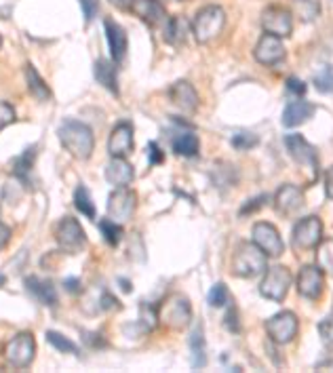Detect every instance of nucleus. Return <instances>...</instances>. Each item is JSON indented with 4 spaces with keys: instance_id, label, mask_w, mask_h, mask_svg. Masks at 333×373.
I'll use <instances>...</instances> for the list:
<instances>
[{
    "instance_id": "nucleus-1",
    "label": "nucleus",
    "mask_w": 333,
    "mask_h": 373,
    "mask_svg": "<svg viewBox=\"0 0 333 373\" xmlns=\"http://www.w3.org/2000/svg\"><path fill=\"white\" fill-rule=\"evenodd\" d=\"M57 138L61 142V146L78 161H89L95 148V138L89 124L76 120V118H68L59 124L57 129Z\"/></svg>"
},
{
    "instance_id": "nucleus-2",
    "label": "nucleus",
    "mask_w": 333,
    "mask_h": 373,
    "mask_svg": "<svg viewBox=\"0 0 333 373\" xmlns=\"http://www.w3.org/2000/svg\"><path fill=\"white\" fill-rule=\"evenodd\" d=\"M268 270V256L256 242H241L232 256V275L241 279H256Z\"/></svg>"
},
{
    "instance_id": "nucleus-3",
    "label": "nucleus",
    "mask_w": 333,
    "mask_h": 373,
    "mask_svg": "<svg viewBox=\"0 0 333 373\" xmlns=\"http://www.w3.org/2000/svg\"><path fill=\"white\" fill-rule=\"evenodd\" d=\"M226 26V11L217 7V5H209L202 7L192 22V34L200 45H207L211 41H215L221 30Z\"/></svg>"
},
{
    "instance_id": "nucleus-4",
    "label": "nucleus",
    "mask_w": 333,
    "mask_h": 373,
    "mask_svg": "<svg viewBox=\"0 0 333 373\" xmlns=\"http://www.w3.org/2000/svg\"><path fill=\"white\" fill-rule=\"evenodd\" d=\"M158 321H163L167 327L179 331L190 325L192 321V306L190 300L182 293H171L161 306H158Z\"/></svg>"
},
{
    "instance_id": "nucleus-5",
    "label": "nucleus",
    "mask_w": 333,
    "mask_h": 373,
    "mask_svg": "<svg viewBox=\"0 0 333 373\" xmlns=\"http://www.w3.org/2000/svg\"><path fill=\"white\" fill-rule=\"evenodd\" d=\"M285 146H287L289 156L299 167H304L310 173V182H314L318 177V171H320L318 169V152H316V148L308 140H304L302 136H297V133L287 136L285 138Z\"/></svg>"
},
{
    "instance_id": "nucleus-6",
    "label": "nucleus",
    "mask_w": 333,
    "mask_h": 373,
    "mask_svg": "<svg viewBox=\"0 0 333 373\" xmlns=\"http://www.w3.org/2000/svg\"><path fill=\"white\" fill-rule=\"evenodd\" d=\"M36 354V342L30 331H22L15 337H11L5 346V358L11 367L24 369L34 360Z\"/></svg>"
},
{
    "instance_id": "nucleus-7",
    "label": "nucleus",
    "mask_w": 333,
    "mask_h": 373,
    "mask_svg": "<svg viewBox=\"0 0 333 373\" xmlns=\"http://www.w3.org/2000/svg\"><path fill=\"white\" fill-rule=\"evenodd\" d=\"M55 238H57V244L68 254H78L80 249L87 244V234H84L82 226L70 215H66L57 221Z\"/></svg>"
},
{
    "instance_id": "nucleus-8",
    "label": "nucleus",
    "mask_w": 333,
    "mask_h": 373,
    "mask_svg": "<svg viewBox=\"0 0 333 373\" xmlns=\"http://www.w3.org/2000/svg\"><path fill=\"white\" fill-rule=\"evenodd\" d=\"M291 272L285 266H272L264 272V281L260 285V293L272 302H283L291 287Z\"/></svg>"
},
{
    "instance_id": "nucleus-9",
    "label": "nucleus",
    "mask_w": 333,
    "mask_h": 373,
    "mask_svg": "<svg viewBox=\"0 0 333 373\" xmlns=\"http://www.w3.org/2000/svg\"><path fill=\"white\" fill-rule=\"evenodd\" d=\"M297 329H299V321L289 310H283V312H279V314H274L266 321V333L279 346L293 342L295 335H297Z\"/></svg>"
},
{
    "instance_id": "nucleus-10",
    "label": "nucleus",
    "mask_w": 333,
    "mask_h": 373,
    "mask_svg": "<svg viewBox=\"0 0 333 373\" xmlns=\"http://www.w3.org/2000/svg\"><path fill=\"white\" fill-rule=\"evenodd\" d=\"M320 240H323V221L318 217L310 215L295 224L291 242L297 251H310Z\"/></svg>"
},
{
    "instance_id": "nucleus-11",
    "label": "nucleus",
    "mask_w": 333,
    "mask_h": 373,
    "mask_svg": "<svg viewBox=\"0 0 333 373\" xmlns=\"http://www.w3.org/2000/svg\"><path fill=\"white\" fill-rule=\"evenodd\" d=\"M135 192H131L127 186L123 188H117L112 194L108 196V217L114 219L117 224H127L133 213H135Z\"/></svg>"
},
{
    "instance_id": "nucleus-12",
    "label": "nucleus",
    "mask_w": 333,
    "mask_h": 373,
    "mask_svg": "<svg viewBox=\"0 0 333 373\" xmlns=\"http://www.w3.org/2000/svg\"><path fill=\"white\" fill-rule=\"evenodd\" d=\"M253 242L268 258H281L285 254V242L281 238V232L268 221H258L253 226Z\"/></svg>"
},
{
    "instance_id": "nucleus-13",
    "label": "nucleus",
    "mask_w": 333,
    "mask_h": 373,
    "mask_svg": "<svg viewBox=\"0 0 333 373\" xmlns=\"http://www.w3.org/2000/svg\"><path fill=\"white\" fill-rule=\"evenodd\" d=\"M262 26L266 34L279 36V38H287L293 32V17L285 7H268L262 11Z\"/></svg>"
},
{
    "instance_id": "nucleus-14",
    "label": "nucleus",
    "mask_w": 333,
    "mask_h": 373,
    "mask_svg": "<svg viewBox=\"0 0 333 373\" xmlns=\"http://www.w3.org/2000/svg\"><path fill=\"white\" fill-rule=\"evenodd\" d=\"M133 124L123 120L119 122L117 127L110 133V140H108V152L110 156H121L125 159L127 154L133 152V146H135V140H133Z\"/></svg>"
},
{
    "instance_id": "nucleus-15",
    "label": "nucleus",
    "mask_w": 333,
    "mask_h": 373,
    "mask_svg": "<svg viewBox=\"0 0 333 373\" xmlns=\"http://www.w3.org/2000/svg\"><path fill=\"white\" fill-rule=\"evenodd\" d=\"M253 57L256 61H260L262 66H276L285 59V45L283 38L272 36V34H264L256 49H253Z\"/></svg>"
},
{
    "instance_id": "nucleus-16",
    "label": "nucleus",
    "mask_w": 333,
    "mask_h": 373,
    "mask_svg": "<svg viewBox=\"0 0 333 373\" xmlns=\"http://www.w3.org/2000/svg\"><path fill=\"white\" fill-rule=\"evenodd\" d=\"M325 289V272L318 266H304L297 275V291L308 300H318Z\"/></svg>"
},
{
    "instance_id": "nucleus-17",
    "label": "nucleus",
    "mask_w": 333,
    "mask_h": 373,
    "mask_svg": "<svg viewBox=\"0 0 333 373\" xmlns=\"http://www.w3.org/2000/svg\"><path fill=\"white\" fill-rule=\"evenodd\" d=\"M103 30H105V38H108V47H110V55L117 64H121L127 55L129 49V41H127V32L121 24H117L114 20L105 17L103 20Z\"/></svg>"
},
{
    "instance_id": "nucleus-18",
    "label": "nucleus",
    "mask_w": 333,
    "mask_h": 373,
    "mask_svg": "<svg viewBox=\"0 0 333 373\" xmlns=\"http://www.w3.org/2000/svg\"><path fill=\"white\" fill-rule=\"evenodd\" d=\"M304 207V194L297 186L293 184H285L276 190L274 194V209L281 215H293L295 211H299Z\"/></svg>"
},
{
    "instance_id": "nucleus-19",
    "label": "nucleus",
    "mask_w": 333,
    "mask_h": 373,
    "mask_svg": "<svg viewBox=\"0 0 333 373\" xmlns=\"http://www.w3.org/2000/svg\"><path fill=\"white\" fill-rule=\"evenodd\" d=\"M169 99L173 101V105H177L186 114H192L198 108V93L188 80H177L169 89Z\"/></svg>"
},
{
    "instance_id": "nucleus-20",
    "label": "nucleus",
    "mask_w": 333,
    "mask_h": 373,
    "mask_svg": "<svg viewBox=\"0 0 333 373\" xmlns=\"http://www.w3.org/2000/svg\"><path fill=\"white\" fill-rule=\"evenodd\" d=\"M129 9L150 26H158L167 22V9L163 7L161 0H133Z\"/></svg>"
},
{
    "instance_id": "nucleus-21",
    "label": "nucleus",
    "mask_w": 333,
    "mask_h": 373,
    "mask_svg": "<svg viewBox=\"0 0 333 373\" xmlns=\"http://www.w3.org/2000/svg\"><path fill=\"white\" fill-rule=\"evenodd\" d=\"M316 108L314 103L310 101H304V99H295V101H289L285 112H283V127H299V124H304L306 120H310L314 116Z\"/></svg>"
},
{
    "instance_id": "nucleus-22",
    "label": "nucleus",
    "mask_w": 333,
    "mask_h": 373,
    "mask_svg": "<svg viewBox=\"0 0 333 373\" xmlns=\"http://www.w3.org/2000/svg\"><path fill=\"white\" fill-rule=\"evenodd\" d=\"M133 177H135V173H133V167L127 163V159L112 156V161H110L105 167V180L117 188L129 186L133 182Z\"/></svg>"
},
{
    "instance_id": "nucleus-23",
    "label": "nucleus",
    "mask_w": 333,
    "mask_h": 373,
    "mask_svg": "<svg viewBox=\"0 0 333 373\" xmlns=\"http://www.w3.org/2000/svg\"><path fill=\"white\" fill-rule=\"evenodd\" d=\"M95 78L97 82L108 89L112 95H119V70H117V64L114 61H110V59H97L95 61Z\"/></svg>"
},
{
    "instance_id": "nucleus-24",
    "label": "nucleus",
    "mask_w": 333,
    "mask_h": 373,
    "mask_svg": "<svg viewBox=\"0 0 333 373\" xmlns=\"http://www.w3.org/2000/svg\"><path fill=\"white\" fill-rule=\"evenodd\" d=\"M26 287L43 306H51V308L57 306V291H55L51 281H45V279H38V277H28Z\"/></svg>"
},
{
    "instance_id": "nucleus-25",
    "label": "nucleus",
    "mask_w": 333,
    "mask_h": 373,
    "mask_svg": "<svg viewBox=\"0 0 333 373\" xmlns=\"http://www.w3.org/2000/svg\"><path fill=\"white\" fill-rule=\"evenodd\" d=\"M190 28H192V26L188 24L186 17L175 15V17H171V20L167 22L163 38H165V43H169L171 47H182V45H186V41H188Z\"/></svg>"
},
{
    "instance_id": "nucleus-26",
    "label": "nucleus",
    "mask_w": 333,
    "mask_h": 373,
    "mask_svg": "<svg viewBox=\"0 0 333 373\" xmlns=\"http://www.w3.org/2000/svg\"><path fill=\"white\" fill-rule=\"evenodd\" d=\"M36 146H30L24 150V154H20L15 161H13V173L15 177L24 184V186H30V171L34 167V159H36Z\"/></svg>"
},
{
    "instance_id": "nucleus-27",
    "label": "nucleus",
    "mask_w": 333,
    "mask_h": 373,
    "mask_svg": "<svg viewBox=\"0 0 333 373\" xmlns=\"http://www.w3.org/2000/svg\"><path fill=\"white\" fill-rule=\"evenodd\" d=\"M190 354H192V367L200 369L207 365V342H205V331L202 325L196 327L190 335Z\"/></svg>"
},
{
    "instance_id": "nucleus-28",
    "label": "nucleus",
    "mask_w": 333,
    "mask_h": 373,
    "mask_svg": "<svg viewBox=\"0 0 333 373\" xmlns=\"http://www.w3.org/2000/svg\"><path fill=\"white\" fill-rule=\"evenodd\" d=\"M26 80H28V89L30 93L38 99V101H49L51 99V89L45 82V78L38 74V70L30 64L26 66Z\"/></svg>"
},
{
    "instance_id": "nucleus-29",
    "label": "nucleus",
    "mask_w": 333,
    "mask_h": 373,
    "mask_svg": "<svg viewBox=\"0 0 333 373\" xmlns=\"http://www.w3.org/2000/svg\"><path fill=\"white\" fill-rule=\"evenodd\" d=\"M314 249H316V266L325 275L333 277V238H323Z\"/></svg>"
},
{
    "instance_id": "nucleus-30",
    "label": "nucleus",
    "mask_w": 333,
    "mask_h": 373,
    "mask_svg": "<svg viewBox=\"0 0 333 373\" xmlns=\"http://www.w3.org/2000/svg\"><path fill=\"white\" fill-rule=\"evenodd\" d=\"M198 148H200V142L194 133H179L175 140H173V152L177 156H186V159H192L198 154Z\"/></svg>"
},
{
    "instance_id": "nucleus-31",
    "label": "nucleus",
    "mask_w": 333,
    "mask_h": 373,
    "mask_svg": "<svg viewBox=\"0 0 333 373\" xmlns=\"http://www.w3.org/2000/svg\"><path fill=\"white\" fill-rule=\"evenodd\" d=\"M99 230H101V234H103V238H105L108 244L117 247L123 240V226L117 224L114 219H110V217L99 219Z\"/></svg>"
},
{
    "instance_id": "nucleus-32",
    "label": "nucleus",
    "mask_w": 333,
    "mask_h": 373,
    "mask_svg": "<svg viewBox=\"0 0 333 373\" xmlns=\"http://www.w3.org/2000/svg\"><path fill=\"white\" fill-rule=\"evenodd\" d=\"M74 207L89 219H95V205L91 200V194L84 186H78L74 192Z\"/></svg>"
},
{
    "instance_id": "nucleus-33",
    "label": "nucleus",
    "mask_w": 333,
    "mask_h": 373,
    "mask_svg": "<svg viewBox=\"0 0 333 373\" xmlns=\"http://www.w3.org/2000/svg\"><path fill=\"white\" fill-rule=\"evenodd\" d=\"M293 13L302 22H312L320 13V7L316 0H293Z\"/></svg>"
},
{
    "instance_id": "nucleus-34",
    "label": "nucleus",
    "mask_w": 333,
    "mask_h": 373,
    "mask_svg": "<svg viewBox=\"0 0 333 373\" xmlns=\"http://www.w3.org/2000/svg\"><path fill=\"white\" fill-rule=\"evenodd\" d=\"M47 342L57 348L59 352H70V354H78V346L74 342H70L66 335L57 333V331H47Z\"/></svg>"
},
{
    "instance_id": "nucleus-35",
    "label": "nucleus",
    "mask_w": 333,
    "mask_h": 373,
    "mask_svg": "<svg viewBox=\"0 0 333 373\" xmlns=\"http://www.w3.org/2000/svg\"><path fill=\"white\" fill-rule=\"evenodd\" d=\"M314 87L320 93L333 95V66H325L316 76H314Z\"/></svg>"
},
{
    "instance_id": "nucleus-36",
    "label": "nucleus",
    "mask_w": 333,
    "mask_h": 373,
    "mask_svg": "<svg viewBox=\"0 0 333 373\" xmlns=\"http://www.w3.org/2000/svg\"><path fill=\"white\" fill-rule=\"evenodd\" d=\"M140 325H142L144 331H152L158 325V308L142 304V308H140Z\"/></svg>"
},
{
    "instance_id": "nucleus-37",
    "label": "nucleus",
    "mask_w": 333,
    "mask_h": 373,
    "mask_svg": "<svg viewBox=\"0 0 333 373\" xmlns=\"http://www.w3.org/2000/svg\"><path fill=\"white\" fill-rule=\"evenodd\" d=\"M230 302V293H228V287L224 283H217L213 285V289L209 291V304L213 308H221V306H226Z\"/></svg>"
},
{
    "instance_id": "nucleus-38",
    "label": "nucleus",
    "mask_w": 333,
    "mask_h": 373,
    "mask_svg": "<svg viewBox=\"0 0 333 373\" xmlns=\"http://www.w3.org/2000/svg\"><path fill=\"white\" fill-rule=\"evenodd\" d=\"M318 335H320V342L325 348L333 350V316L329 319H323L318 323Z\"/></svg>"
},
{
    "instance_id": "nucleus-39",
    "label": "nucleus",
    "mask_w": 333,
    "mask_h": 373,
    "mask_svg": "<svg viewBox=\"0 0 333 373\" xmlns=\"http://www.w3.org/2000/svg\"><path fill=\"white\" fill-rule=\"evenodd\" d=\"M258 144H260V138L253 136V133H237V136H232V146L237 150H251Z\"/></svg>"
},
{
    "instance_id": "nucleus-40",
    "label": "nucleus",
    "mask_w": 333,
    "mask_h": 373,
    "mask_svg": "<svg viewBox=\"0 0 333 373\" xmlns=\"http://www.w3.org/2000/svg\"><path fill=\"white\" fill-rule=\"evenodd\" d=\"M15 118H17L15 108L9 101H0V131L9 127L11 122H15Z\"/></svg>"
},
{
    "instance_id": "nucleus-41",
    "label": "nucleus",
    "mask_w": 333,
    "mask_h": 373,
    "mask_svg": "<svg viewBox=\"0 0 333 373\" xmlns=\"http://www.w3.org/2000/svg\"><path fill=\"white\" fill-rule=\"evenodd\" d=\"M78 3H80L84 22L91 24V22L97 17V13H99V0H78Z\"/></svg>"
},
{
    "instance_id": "nucleus-42",
    "label": "nucleus",
    "mask_w": 333,
    "mask_h": 373,
    "mask_svg": "<svg viewBox=\"0 0 333 373\" xmlns=\"http://www.w3.org/2000/svg\"><path fill=\"white\" fill-rule=\"evenodd\" d=\"M264 200H268V196H266V194H264V196H258V198H253V200H247V205L241 209V215L256 213L258 209H262V207H264Z\"/></svg>"
},
{
    "instance_id": "nucleus-43",
    "label": "nucleus",
    "mask_w": 333,
    "mask_h": 373,
    "mask_svg": "<svg viewBox=\"0 0 333 373\" xmlns=\"http://www.w3.org/2000/svg\"><path fill=\"white\" fill-rule=\"evenodd\" d=\"M148 159H150V165H161V163H163L165 156H163V150L158 148V144L152 142V144L148 146Z\"/></svg>"
},
{
    "instance_id": "nucleus-44",
    "label": "nucleus",
    "mask_w": 333,
    "mask_h": 373,
    "mask_svg": "<svg viewBox=\"0 0 333 373\" xmlns=\"http://www.w3.org/2000/svg\"><path fill=\"white\" fill-rule=\"evenodd\" d=\"M226 327H228L230 331H235V333H239V331H241V325H239V312H237V308H230V310H228V314H226Z\"/></svg>"
},
{
    "instance_id": "nucleus-45",
    "label": "nucleus",
    "mask_w": 333,
    "mask_h": 373,
    "mask_svg": "<svg viewBox=\"0 0 333 373\" xmlns=\"http://www.w3.org/2000/svg\"><path fill=\"white\" fill-rule=\"evenodd\" d=\"M287 91L293 93V95H304L306 93V85L297 78H289L287 80Z\"/></svg>"
},
{
    "instance_id": "nucleus-46",
    "label": "nucleus",
    "mask_w": 333,
    "mask_h": 373,
    "mask_svg": "<svg viewBox=\"0 0 333 373\" xmlns=\"http://www.w3.org/2000/svg\"><path fill=\"white\" fill-rule=\"evenodd\" d=\"M11 242V228L0 221V249H5Z\"/></svg>"
},
{
    "instance_id": "nucleus-47",
    "label": "nucleus",
    "mask_w": 333,
    "mask_h": 373,
    "mask_svg": "<svg viewBox=\"0 0 333 373\" xmlns=\"http://www.w3.org/2000/svg\"><path fill=\"white\" fill-rule=\"evenodd\" d=\"M325 192H327V198L333 200V167L325 171Z\"/></svg>"
},
{
    "instance_id": "nucleus-48",
    "label": "nucleus",
    "mask_w": 333,
    "mask_h": 373,
    "mask_svg": "<svg viewBox=\"0 0 333 373\" xmlns=\"http://www.w3.org/2000/svg\"><path fill=\"white\" fill-rule=\"evenodd\" d=\"M101 308H103V310H108V308H121V302H119L117 298H112L110 293H103V298H101Z\"/></svg>"
},
{
    "instance_id": "nucleus-49",
    "label": "nucleus",
    "mask_w": 333,
    "mask_h": 373,
    "mask_svg": "<svg viewBox=\"0 0 333 373\" xmlns=\"http://www.w3.org/2000/svg\"><path fill=\"white\" fill-rule=\"evenodd\" d=\"M64 287H66L70 293H78V291H80V281H78V279H66V281H64Z\"/></svg>"
},
{
    "instance_id": "nucleus-50",
    "label": "nucleus",
    "mask_w": 333,
    "mask_h": 373,
    "mask_svg": "<svg viewBox=\"0 0 333 373\" xmlns=\"http://www.w3.org/2000/svg\"><path fill=\"white\" fill-rule=\"evenodd\" d=\"M110 3H112L114 7H119V9H129L133 0H110Z\"/></svg>"
},
{
    "instance_id": "nucleus-51",
    "label": "nucleus",
    "mask_w": 333,
    "mask_h": 373,
    "mask_svg": "<svg viewBox=\"0 0 333 373\" xmlns=\"http://www.w3.org/2000/svg\"><path fill=\"white\" fill-rule=\"evenodd\" d=\"M5 283H7V277H5V275H0V287H3Z\"/></svg>"
},
{
    "instance_id": "nucleus-52",
    "label": "nucleus",
    "mask_w": 333,
    "mask_h": 373,
    "mask_svg": "<svg viewBox=\"0 0 333 373\" xmlns=\"http://www.w3.org/2000/svg\"><path fill=\"white\" fill-rule=\"evenodd\" d=\"M0 15H5V17H7V15H9V9H5V11H0Z\"/></svg>"
},
{
    "instance_id": "nucleus-53",
    "label": "nucleus",
    "mask_w": 333,
    "mask_h": 373,
    "mask_svg": "<svg viewBox=\"0 0 333 373\" xmlns=\"http://www.w3.org/2000/svg\"><path fill=\"white\" fill-rule=\"evenodd\" d=\"M0 47H3V36H0Z\"/></svg>"
}]
</instances>
